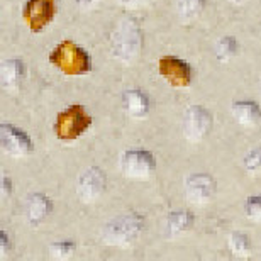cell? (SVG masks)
<instances>
[{"label": "cell", "mask_w": 261, "mask_h": 261, "mask_svg": "<svg viewBox=\"0 0 261 261\" xmlns=\"http://www.w3.org/2000/svg\"><path fill=\"white\" fill-rule=\"evenodd\" d=\"M111 55L122 63H133L143 51V31L134 19H121L109 36Z\"/></svg>", "instance_id": "obj_1"}, {"label": "cell", "mask_w": 261, "mask_h": 261, "mask_svg": "<svg viewBox=\"0 0 261 261\" xmlns=\"http://www.w3.org/2000/svg\"><path fill=\"white\" fill-rule=\"evenodd\" d=\"M49 63L68 76H82L92 70V58L73 41H61L49 53Z\"/></svg>", "instance_id": "obj_2"}, {"label": "cell", "mask_w": 261, "mask_h": 261, "mask_svg": "<svg viewBox=\"0 0 261 261\" xmlns=\"http://www.w3.org/2000/svg\"><path fill=\"white\" fill-rule=\"evenodd\" d=\"M144 229V217L138 212H129L112 219L102 229V239L109 246L127 248L141 236Z\"/></svg>", "instance_id": "obj_3"}, {"label": "cell", "mask_w": 261, "mask_h": 261, "mask_svg": "<svg viewBox=\"0 0 261 261\" xmlns=\"http://www.w3.org/2000/svg\"><path fill=\"white\" fill-rule=\"evenodd\" d=\"M93 119L87 109L80 103H73V106L63 109L55 121V134L61 143H73L80 136H83L92 126Z\"/></svg>", "instance_id": "obj_4"}, {"label": "cell", "mask_w": 261, "mask_h": 261, "mask_svg": "<svg viewBox=\"0 0 261 261\" xmlns=\"http://www.w3.org/2000/svg\"><path fill=\"white\" fill-rule=\"evenodd\" d=\"M56 15V0H25L22 17L31 33H41L53 22Z\"/></svg>", "instance_id": "obj_5"}, {"label": "cell", "mask_w": 261, "mask_h": 261, "mask_svg": "<svg viewBox=\"0 0 261 261\" xmlns=\"http://www.w3.org/2000/svg\"><path fill=\"white\" fill-rule=\"evenodd\" d=\"M121 168L127 178L146 180L154 173L156 160L153 153L144 149H129L121 156Z\"/></svg>", "instance_id": "obj_6"}, {"label": "cell", "mask_w": 261, "mask_h": 261, "mask_svg": "<svg viewBox=\"0 0 261 261\" xmlns=\"http://www.w3.org/2000/svg\"><path fill=\"white\" fill-rule=\"evenodd\" d=\"M181 129H184V136L190 143H198L212 129V116L207 109L200 106H192L184 114V122H181Z\"/></svg>", "instance_id": "obj_7"}, {"label": "cell", "mask_w": 261, "mask_h": 261, "mask_svg": "<svg viewBox=\"0 0 261 261\" xmlns=\"http://www.w3.org/2000/svg\"><path fill=\"white\" fill-rule=\"evenodd\" d=\"M158 71L171 87L176 88L189 87L194 80L192 66L178 56H161L158 60Z\"/></svg>", "instance_id": "obj_8"}, {"label": "cell", "mask_w": 261, "mask_h": 261, "mask_svg": "<svg viewBox=\"0 0 261 261\" xmlns=\"http://www.w3.org/2000/svg\"><path fill=\"white\" fill-rule=\"evenodd\" d=\"M0 144L5 154L20 158V156L31 154L34 151L33 139L22 129L12 126V124H2L0 126Z\"/></svg>", "instance_id": "obj_9"}, {"label": "cell", "mask_w": 261, "mask_h": 261, "mask_svg": "<svg viewBox=\"0 0 261 261\" xmlns=\"http://www.w3.org/2000/svg\"><path fill=\"white\" fill-rule=\"evenodd\" d=\"M106 189H107V176L98 166L88 168L78 178V185H76L78 198L85 203H92L98 200L103 195Z\"/></svg>", "instance_id": "obj_10"}, {"label": "cell", "mask_w": 261, "mask_h": 261, "mask_svg": "<svg viewBox=\"0 0 261 261\" xmlns=\"http://www.w3.org/2000/svg\"><path fill=\"white\" fill-rule=\"evenodd\" d=\"M216 192V181L207 173H195L185 180V194L187 200L194 205H203L214 197Z\"/></svg>", "instance_id": "obj_11"}, {"label": "cell", "mask_w": 261, "mask_h": 261, "mask_svg": "<svg viewBox=\"0 0 261 261\" xmlns=\"http://www.w3.org/2000/svg\"><path fill=\"white\" fill-rule=\"evenodd\" d=\"M25 76V65L20 58H9L4 60L0 65V83L5 90L15 92L24 82Z\"/></svg>", "instance_id": "obj_12"}, {"label": "cell", "mask_w": 261, "mask_h": 261, "mask_svg": "<svg viewBox=\"0 0 261 261\" xmlns=\"http://www.w3.org/2000/svg\"><path fill=\"white\" fill-rule=\"evenodd\" d=\"M53 212V202L44 194H33L28 198L25 205V217L31 226H39L44 222V219Z\"/></svg>", "instance_id": "obj_13"}, {"label": "cell", "mask_w": 261, "mask_h": 261, "mask_svg": "<svg viewBox=\"0 0 261 261\" xmlns=\"http://www.w3.org/2000/svg\"><path fill=\"white\" fill-rule=\"evenodd\" d=\"M232 117L244 127H254L261 122V107L254 100H238L231 107Z\"/></svg>", "instance_id": "obj_14"}, {"label": "cell", "mask_w": 261, "mask_h": 261, "mask_svg": "<svg viewBox=\"0 0 261 261\" xmlns=\"http://www.w3.org/2000/svg\"><path fill=\"white\" fill-rule=\"evenodd\" d=\"M122 106H124V111H126L130 117L143 119L148 116V112H149V98L143 90L133 88V90H127L124 93Z\"/></svg>", "instance_id": "obj_15"}, {"label": "cell", "mask_w": 261, "mask_h": 261, "mask_svg": "<svg viewBox=\"0 0 261 261\" xmlns=\"http://www.w3.org/2000/svg\"><path fill=\"white\" fill-rule=\"evenodd\" d=\"M194 226V214L189 211H175L166 217V231L170 236H181Z\"/></svg>", "instance_id": "obj_16"}, {"label": "cell", "mask_w": 261, "mask_h": 261, "mask_svg": "<svg viewBox=\"0 0 261 261\" xmlns=\"http://www.w3.org/2000/svg\"><path fill=\"white\" fill-rule=\"evenodd\" d=\"M229 248L236 256H248L251 253V239L246 232L236 231L229 238Z\"/></svg>", "instance_id": "obj_17"}, {"label": "cell", "mask_w": 261, "mask_h": 261, "mask_svg": "<svg viewBox=\"0 0 261 261\" xmlns=\"http://www.w3.org/2000/svg\"><path fill=\"white\" fill-rule=\"evenodd\" d=\"M205 9V0H176V12L184 19H195Z\"/></svg>", "instance_id": "obj_18"}, {"label": "cell", "mask_w": 261, "mask_h": 261, "mask_svg": "<svg viewBox=\"0 0 261 261\" xmlns=\"http://www.w3.org/2000/svg\"><path fill=\"white\" fill-rule=\"evenodd\" d=\"M238 49H239V44H238L236 38H232V36H224V38H221V41L217 43V56L222 61L236 56Z\"/></svg>", "instance_id": "obj_19"}, {"label": "cell", "mask_w": 261, "mask_h": 261, "mask_svg": "<svg viewBox=\"0 0 261 261\" xmlns=\"http://www.w3.org/2000/svg\"><path fill=\"white\" fill-rule=\"evenodd\" d=\"M76 249V244L73 241H58L49 246V256L55 259H66L70 258Z\"/></svg>", "instance_id": "obj_20"}, {"label": "cell", "mask_w": 261, "mask_h": 261, "mask_svg": "<svg viewBox=\"0 0 261 261\" xmlns=\"http://www.w3.org/2000/svg\"><path fill=\"white\" fill-rule=\"evenodd\" d=\"M244 168L248 173H259L261 171V148H254L244 156Z\"/></svg>", "instance_id": "obj_21"}, {"label": "cell", "mask_w": 261, "mask_h": 261, "mask_svg": "<svg viewBox=\"0 0 261 261\" xmlns=\"http://www.w3.org/2000/svg\"><path fill=\"white\" fill-rule=\"evenodd\" d=\"M246 216L254 222H261V195H253L246 200Z\"/></svg>", "instance_id": "obj_22"}, {"label": "cell", "mask_w": 261, "mask_h": 261, "mask_svg": "<svg viewBox=\"0 0 261 261\" xmlns=\"http://www.w3.org/2000/svg\"><path fill=\"white\" fill-rule=\"evenodd\" d=\"M10 249H12V244H10V241H9V234L5 231H2L0 232V256L5 258Z\"/></svg>", "instance_id": "obj_23"}, {"label": "cell", "mask_w": 261, "mask_h": 261, "mask_svg": "<svg viewBox=\"0 0 261 261\" xmlns=\"http://www.w3.org/2000/svg\"><path fill=\"white\" fill-rule=\"evenodd\" d=\"M119 2L126 7H143V5H148L151 0H119Z\"/></svg>", "instance_id": "obj_24"}, {"label": "cell", "mask_w": 261, "mask_h": 261, "mask_svg": "<svg viewBox=\"0 0 261 261\" xmlns=\"http://www.w3.org/2000/svg\"><path fill=\"white\" fill-rule=\"evenodd\" d=\"M2 192H4L5 197L14 192V185L10 184V178H7V176H4V180H2Z\"/></svg>", "instance_id": "obj_25"}, {"label": "cell", "mask_w": 261, "mask_h": 261, "mask_svg": "<svg viewBox=\"0 0 261 261\" xmlns=\"http://www.w3.org/2000/svg\"><path fill=\"white\" fill-rule=\"evenodd\" d=\"M97 0H78V4H80V7H85V5H93Z\"/></svg>", "instance_id": "obj_26"}, {"label": "cell", "mask_w": 261, "mask_h": 261, "mask_svg": "<svg viewBox=\"0 0 261 261\" xmlns=\"http://www.w3.org/2000/svg\"><path fill=\"white\" fill-rule=\"evenodd\" d=\"M229 2H232L234 5H244L248 2V0H229Z\"/></svg>", "instance_id": "obj_27"}]
</instances>
